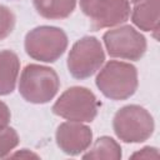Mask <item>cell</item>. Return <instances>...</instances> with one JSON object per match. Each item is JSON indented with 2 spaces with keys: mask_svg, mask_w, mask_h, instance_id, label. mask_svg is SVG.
Returning <instances> with one entry per match:
<instances>
[{
  "mask_svg": "<svg viewBox=\"0 0 160 160\" xmlns=\"http://www.w3.org/2000/svg\"><path fill=\"white\" fill-rule=\"evenodd\" d=\"M25 51L34 60L44 62L56 61L68 48V36L55 26H38L25 36Z\"/></svg>",
  "mask_w": 160,
  "mask_h": 160,
  "instance_id": "cell-3",
  "label": "cell"
},
{
  "mask_svg": "<svg viewBox=\"0 0 160 160\" xmlns=\"http://www.w3.org/2000/svg\"><path fill=\"white\" fill-rule=\"evenodd\" d=\"M105 54L100 41L94 36L78 40L68 56V69L75 79H88L104 64Z\"/></svg>",
  "mask_w": 160,
  "mask_h": 160,
  "instance_id": "cell-6",
  "label": "cell"
},
{
  "mask_svg": "<svg viewBox=\"0 0 160 160\" xmlns=\"http://www.w3.org/2000/svg\"><path fill=\"white\" fill-rule=\"evenodd\" d=\"M98 1H99V0H80V8H81L82 12L89 16L90 11L92 10L94 5H95Z\"/></svg>",
  "mask_w": 160,
  "mask_h": 160,
  "instance_id": "cell-19",
  "label": "cell"
},
{
  "mask_svg": "<svg viewBox=\"0 0 160 160\" xmlns=\"http://www.w3.org/2000/svg\"><path fill=\"white\" fill-rule=\"evenodd\" d=\"M132 22L144 31H152L158 39L160 28V10L159 0H139L131 14Z\"/></svg>",
  "mask_w": 160,
  "mask_h": 160,
  "instance_id": "cell-10",
  "label": "cell"
},
{
  "mask_svg": "<svg viewBox=\"0 0 160 160\" xmlns=\"http://www.w3.org/2000/svg\"><path fill=\"white\" fill-rule=\"evenodd\" d=\"M159 158H160V154L158 149L150 148V146H146L131 155V159H159Z\"/></svg>",
  "mask_w": 160,
  "mask_h": 160,
  "instance_id": "cell-16",
  "label": "cell"
},
{
  "mask_svg": "<svg viewBox=\"0 0 160 160\" xmlns=\"http://www.w3.org/2000/svg\"><path fill=\"white\" fill-rule=\"evenodd\" d=\"M76 0H34V8L45 19H65L75 9Z\"/></svg>",
  "mask_w": 160,
  "mask_h": 160,
  "instance_id": "cell-12",
  "label": "cell"
},
{
  "mask_svg": "<svg viewBox=\"0 0 160 160\" xmlns=\"http://www.w3.org/2000/svg\"><path fill=\"white\" fill-rule=\"evenodd\" d=\"M15 26V15L5 5H0V40L8 38Z\"/></svg>",
  "mask_w": 160,
  "mask_h": 160,
  "instance_id": "cell-15",
  "label": "cell"
},
{
  "mask_svg": "<svg viewBox=\"0 0 160 160\" xmlns=\"http://www.w3.org/2000/svg\"><path fill=\"white\" fill-rule=\"evenodd\" d=\"M112 128L124 142H142L152 135L155 125L146 109L139 105H126L116 111Z\"/></svg>",
  "mask_w": 160,
  "mask_h": 160,
  "instance_id": "cell-4",
  "label": "cell"
},
{
  "mask_svg": "<svg viewBox=\"0 0 160 160\" xmlns=\"http://www.w3.org/2000/svg\"><path fill=\"white\" fill-rule=\"evenodd\" d=\"M60 80L54 69L30 64L25 66L19 81L21 96L32 104L49 102L58 92Z\"/></svg>",
  "mask_w": 160,
  "mask_h": 160,
  "instance_id": "cell-2",
  "label": "cell"
},
{
  "mask_svg": "<svg viewBox=\"0 0 160 160\" xmlns=\"http://www.w3.org/2000/svg\"><path fill=\"white\" fill-rule=\"evenodd\" d=\"M56 144L68 155H79L85 151L92 140V132L89 126L78 121H68L59 125L55 134Z\"/></svg>",
  "mask_w": 160,
  "mask_h": 160,
  "instance_id": "cell-8",
  "label": "cell"
},
{
  "mask_svg": "<svg viewBox=\"0 0 160 160\" xmlns=\"http://www.w3.org/2000/svg\"><path fill=\"white\" fill-rule=\"evenodd\" d=\"M19 70L18 55L11 50L0 51V95H9L14 91Z\"/></svg>",
  "mask_w": 160,
  "mask_h": 160,
  "instance_id": "cell-11",
  "label": "cell"
},
{
  "mask_svg": "<svg viewBox=\"0 0 160 160\" xmlns=\"http://www.w3.org/2000/svg\"><path fill=\"white\" fill-rule=\"evenodd\" d=\"M19 144V135L12 128H4L0 130V158H5Z\"/></svg>",
  "mask_w": 160,
  "mask_h": 160,
  "instance_id": "cell-14",
  "label": "cell"
},
{
  "mask_svg": "<svg viewBox=\"0 0 160 160\" xmlns=\"http://www.w3.org/2000/svg\"><path fill=\"white\" fill-rule=\"evenodd\" d=\"M129 16V0H99L89 14L94 30L120 25L125 22Z\"/></svg>",
  "mask_w": 160,
  "mask_h": 160,
  "instance_id": "cell-9",
  "label": "cell"
},
{
  "mask_svg": "<svg viewBox=\"0 0 160 160\" xmlns=\"http://www.w3.org/2000/svg\"><path fill=\"white\" fill-rule=\"evenodd\" d=\"M99 102L92 91L82 86L65 90L52 106V112L70 121L91 122L98 114Z\"/></svg>",
  "mask_w": 160,
  "mask_h": 160,
  "instance_id": "cell-5",
  "label": "cell"
},
{
  "mask_svg": "<svg viewBox=\"0 0 160 160\" xmlns=\"http://www.w3.org/2000/svg\"><path fill=\"white\" fill-rule=\"evenodd\" d=\"M9 158H12V159H16V158H20V159H39V156L36 154H34V152H31V151H29L26 149H22L20 151L10 155Z\"/></svg>",
  "mask_w": 160,
  "mask_h": 160,
  "instance_id": "cell-18",
  "label": "cell"
},
{
  "mask_svg": "<svg viewBox=\"0 0 160 160\" xmlns=\"http://www.w3.org/2000/svg\"><path fill=\"white\" fill-rule=\"evenodd\" d=\"M10 118H11V114H10V110H9L8 105L5 102L0 101V130L9 126Z\"/></svg>",
  "mask_w": 160,
  "mask_h": 160,
  "instance_id": "cell-17",
  "label": "cell"
},
{
  "mask_svg": "<svg viewBox=\"0 0 160 160\" xmlns=\"http://www.w3.org/2000/svg\"><path fill=\"white\" fill-rule=\"evenodd\" d=\"M130 1H131V2H138L139 0H130Z\"/></svg>",
  "mask_w": 160,
  "mask_h": 160,
  "instance_id": "cell-20",
  "label": "cell"
},
{
  "mask_svg": "<svg viewBox=\"0 0 160 160\" xmlns=\"http://www.w3.org/2000/svg\"><path fill=\"white\" fill-rule=\"evenodd\" d=\"M95 82L106 98L125 100L132 96L138 89V71L129 62L111 60L100 70Z\"/></svg>",
  "mask_w": 160,
  "mask_h": 160,
  "instance_id": "cell-1",
  "label": "cell"
},
{
  "mask_svg": "<svg viewBox=\"0 0 160 160\" xmlns=\"http://www.w3.org/2000/svg\"><path fill=\"white\" fill-rule=\"evenodd\" d=\"M82 159H110L119 160L121 159V148L120 145L109 136L99 138L92 148L82 155Z\"/></svg>",
  "mask_w": 160,
  "mask_h": 160,
  "instance_id": "cell-13",
  "label": "cell"
},
{
  "mask_svg": "<svg viewBox=\"0 0 160 160\" xmlns=\"http://www.w3.org/2000/svg\"><path fill=\"white\" fill-rule=\"evenodd\" d=\"M102 40L108 54L112 58L136 61L141 59L146 51V40L144 35L130 25L106 31Z\"/></svg>",
  "mask_w": 160,
  "mask_h": 160,
  "instance_id": "cell-7",
  "label": "cell"
}]
</instances>
